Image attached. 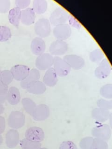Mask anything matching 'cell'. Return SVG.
<instances>
[{"mask_svg":"<svg viewBox=\"0 0 112 149\" xmlns=\"http://www.w3.org/2000/svg\"><path fill=\"white\" fill-rule=\"evenodd\" d=\"M69 15V14L65 9L61 7H58L51 13L49 19L50 23L55 26L66 23Z\"/></svg>","mask_w":112,"mask_h":149,"instance_id":"obj_1","label":"cell"},{"mask_svg":"<svg viewBox=\"0 0 112 149\" xmlns=\"http://www.w3.org/2000/svg\"><path fill=\"white\" fill-rule=\"evenodd\" d=\"M34 30L39 37H47L51 33V24L49 20L46 18L39 19L34 24Z\"/></svg>","mask_w":112,"mask_h":149,"instance_id":"obj_2","label":"cell"},{"mask_svg":"<svg viewBox=\"0 0 112 149\" xmlns=\"http://www.w3.org/2000/svg\"><path fill=\"white\" fill-rule=\"evenodd\" d=\"M25 123V116L23 112L13 111L10 112L8 118V124L13 129L22 127Z\"/></svg>","mask_w":112,"mask_h":149,"instance_id":"obj_3","label":"cell"},{"mask_svg":"<svg viewBox=\"0 0 112 149\" xmlns=\"http://www.w3.org/2000/svg\"><path fill=\"white\" fill-rule=\"evenodd\" d=\"M52 66L57 76L60 77L67 76L69 73L71 69L62 58L58 56H54Z\"/></svg>","mask_w":112,"mask_h":149,"instance_id":"obj_4","label":"cell"},{"mask_svg":"<svg viewBox=\"0 0 112 149\" xmlns=\"http://www.w3.org/2000/svg\"><path fill=\"white\" fill-rule=\"evenodd\" d=\"M54 56L48 53H43L37 56L35 61V65L38 70H46L53 65Z\"/></svg>","mask_w":112,"mask_h":149,"instance_id":"obj_5","label":"cell"},{"mask_svg":"<svg viewBox=\"0 0 112 149\" xmlns=\"http://www.w3.org/2000/svg\"><path fill=\"white\" fill-rule=\"evenodd\" d=\"M92 134L94 138L108 141L111 137V129L107 124L97 125L92 129Z\"/></svg>","mask_w":112,"mask_h":149,"instance_id":"obj_6","label":"cell"},{"mask_svg":"<svg viewBox=\"0 0 112 149\" xmlns=\"http://www.w3.org/2000/svg\"><path fill=\"white\" fill-rule=\"evenodd\" d=\"M111 71V65L108 59H103L99 63V66L94 70V75L100 79L107 78L110 74Z\"/></svg>","mask_w":112,"mask_h":149,"instance_id":"obj_7","label":"cell"},{"mask_svg":"<svg viewBox=\"0 0 112 149\" xmlns=\"http://www.w3.org/2000/svg\"><path fill=\"white\" fill-rule=\"evenodd\" d=\"M71 28L69 24L64 23L54 27L53 29L54 36L59 40L65 41L71 35Z\"/></svg>","mask_w":112,"mask_h":149,"instance_id":"obj_8","label":"cell"},{"mask_svg":"<svg viewBox=\"0 0 112 149\" xmlns=\"http://www.w3.org/2000/svg\"><path fill=\"white\" fill-rule=\"evenodd\" d=\"M25 138L34 142L40 143L44 139V132L39 127H30L26 131Z\"/></svg>","mask_w":112,"mask_h":149,"instance_id":"obj_9","label":"cell"},{"mask_svg":"<svg viewBox=\"0 0 112 149\" xmlns=\"http://www.w3.org/2000/svg\"><path fill=\"white\" fill-rule=\"evenodd\" d=\"M68 49V44L65 41L57 40L50 44L49 51L51 55L59 56L65 54Z\"/></svg>","mask_w":112,"mask_h":149,"instance_id":"obj_10","label":"cell"},{"mask_svg":"<svg viewBox=\"0 0 112 149\" xmlns=\"http://www.w3.org/2000/svg\"><path fill=\"white\" fill-rule=\"evenodd\" d=\"M30 68L29 66L24 65H15L12 66L10 70L13 77L17 81H22L28 76Z\"/></svg>","mask_w":112,"mask_h":149,"instance_id":"obj_11","label":"cell"},{"mask_svg":"<svg viewBox=\"0 0 112 149\" xmlns=\"http://www.w3.org/2000/svg\"><path fill=\"white\" fill-rule=\"evenodd\" d=\"M67 64L75 70H79L85 65L84 59L80 56L74 54L66 55L62 58Z\"/></svg>","mask_w":112,"mask_h":149,"instance_id":"obj_12","label":"cell"},{"mask_svg":"<svg viewBox=\"0 0 112 149\" xmlns=\"http://www.w3.org/2000/svg\"><path fill=\"white\" fill-rule=\"evenodd\" d=\"M32 52L37 56L44 53L46 50V43L42 38L37 37L34 38L30 44Z\"/></svg>","mask_w":112,"mask_h":149,"instance_id":"obj_13","label":"cell"},{"mask_svg":"<svg viewBox=\"0 0 112 149\" xmlns=\"http://www.w3.org/2000/svg\"><path fill=\"white\" fill-rule=\"evenodd\" d=\"M36 19V13L32 8H27L21 10L20 22L24 25L30 26L33 24Z\"/></svg>","mask_w":112,"mask_h":149,"instance_id":"obj_14","label":"cell"},{"mask_svg":"<svg viewBox=\"0 0 112 149\" xmlns=\"http://www.w3.org/2000/svg\"><path fill=\"white\" fill-rule=\"evenodd\" d=\"M50 115L49 107L46 104L37 105L32 118L37 121H43L47 119Z\"/></svg>","mask_w":112,"mask_h":149,"instance_id":"obj_15","label":"cell"},{"mask_svg":"<svg viewBox=\"0 0 112 149\" xmlns=\"http://www.w3.org/2000/svg\"><path fill=\"white\" fill-rule=\"evenodd\" d=\"M19 133L16 129H10L8 131L5 137L6 145L8 148H14L19 143Z\"/></svg>","mask_w":112,"mask_h":149,"instance_id":"obj_16","label":"cell"},{"mask_svg":"<svg viewBox=\"0 0 112 149\" xmlns=\"http://www.w3.org/2000/svg\"><path fill=\"white\" fill-rule=\"evenodd\" d=\"M43 83L49 87H54L58 82V76L53 68L46 70L43 79Z\"/></svg>","mask_w":112,"mask_h":149,"instance_id":"obj_17","label":"cell"},{"mask_svg":"<svg viewBox=\"0 0 112 149\" xmlns=\"http://www.w3.org/2000/svg\"><path fill=\"white\" fill-rule=\"evenodd\" d=\"M26 90L29 93L36 95H40L46 91V86L43 83V81L37 80L30 83L27 86Z\"/></svg>","mask_w":112,"mask_h":149,"instance_id":"obj_18","label":"cell"},{"mask_svg":"<svg viewBox=\"0 0 112 149\" xmlns=\"http://www.w3.org/2000/svg\"><path fill=\"white\" fill-rule=\"evenodd\" d=\"M6 100L10 105L18 104L20 101V93L19 89L14 86L8 88L6 94Z\"/></svg>","mask_w":112,"mask_h":149,"instance_id":"obj_19","label":"cell"},{"mask_svg":"<svg viewBox=\"0 0 112 149\" xmlns=\"http://www.w3.org/2000/svg\"><path fill=\"white\" fill-rule=\"evenodd\" d=\"M110 112L108 110H105L99 108H94L92 111V117L93 119L99 122H104L110 118Z\"/></svg>","mask_w":112,"mask_h":149,"instance_id":"obj_20","label":"cell"},{"mask_svg":"<svg viewBox=\"0 0 112 149\" xmlns=\"http://www.w3.org/2000/svg\"><path fill=\"white\" fill-rule=\"evenodd\" d=\"M40 74L39 70L36 68H33L30 70L28 76L25 79L20 81V86L22 88L26 89L27 86L32 82L39 80Z\"/></svg>","mask_w":112,"mask_h":149,"instance_id":"obj_21","label":"cell"},{"mask_svg":"<svg viewBox=\"0 0 112 149\" xmlns=\"http://www.w3.org/2000/svg\"><path fill=\"white\" fill-rule=\"evenodd\" d=\"M21 9L15 7L8 12V18L9 23L15 27H18L20 22Z\"/></svg>","mask_w":112,"mask_h":149,"instance_id":"obj_22","label":"cell"},{"mask_svg":"<svg viewBox=\"0 0 112 149\" xmlns=\"http://www.w3.org/2000/svg\"><path fill=\"white\" fill-rule=\"evenodd\" d=\"M21 102L25 111L32 117L37 107L36 104L32 99L27 97L23 98Z\"/></svg>","mask_w":112,"mask_h":149,"instance_id":"obj_23","label":"cell"},{"mask_svg":"<svg viewBox=\"0 0 112 149\" xmlns=\"http://www.w3.org/2000/svg\"><path fill=\"white\" fill-rule=\"evenodd\" d=\"M47 2L46 0H33V9L37 14H43L47 9Z\"/></svg>","mask_w":112,"mask_h":149,"instance_id":"obj_24","label":"cell"},{"mask_svg":"<svg viewBox=\"0 0 112 149\" xmlns=\"http://www.w3.org/2000/svg\"><path fill=\"white\" fill-rule=\"evenodd\" d=\"M41 143L34 142L26 138L20 141V146L22 149H38L41 147Z\"/></svg>","mask_w":112,"mask_h":149,"instance_id":"obj_25","label":"cell"},{"mask_svg":"<svg viewBox=\"0 0 112 149\" xmlns=\"http://www.w3.org/2000/svg\"><path fill=\"white\" fill-rule=\"evenodd\" d=\"M104 57V53L100 48H97L92 51L89 54L90 60L94 63H99Z\"/></svg>","mask_w":112,"mask_h":149,"instance_id":"obj_26","label":"cell"},{"mask_svg":"<svg viewBox=\"0 0 112 149\" xmlns=\"http://www.w3.org/2000/svg\"><path fill=\"white\" fill-rule=\"evenodd\" d=\"M12 37V33L9 27L6 26H0V42L8 41Z\"/></svg>","mask_w":112,"mask_h":149,"instance_id":"obj_27","label":"cell"},{"mask_svg":"<svg viewBox=\"0 0 112 149\" xmlns=\"http://www.w3.org/2000/svg\"><path fill=\"white\" fill-rule=\"evenodd\" d=\"M100 95L107 99L112 98V84H106L103 86L100 89Z\"/></svg>","mask_w":112,"mask_h":149,"instance_id":"obj_28","label":"cell"},{"mask_svg":"<svg viewBox=\"0 0 112 149\" xmlns=\"http://www.w3.org/2000/svg\"><path fill=\"white\" fill-rule=\"evenodd\" d=\"M0 79L3 83L8 86L13 81V77L9 70H4L0 72Z\"/></svg>","mask_w":112,"mask_h":149,"instance_id":"obj_29","label":"cell"},{"mask_svg":"<svg viewBox=\"0 0 112 149\" xmlns=\"http://www.w3.org/2000/svg\"><path fill=\"white\" fill-rule=\"evenodd\" d=\"M90 149H108L107 142L97 138H94Z\"/></svg>","mask_w":112,"mask_h":149,"instance_id":"obj_30","label":"cell"},{"mask_svg":"<svg viewBox=\"0 0 112 149\" xmlns=\"http://www.w3.org/2000/svg\"><path fill=\"white\" fill-rule=\"evenodd\" d=\"M92 137H85L82 139L79 142V147L80 149H90L93 140Z\"/></svg>","mask_w":112,"mask_h":149,"instance_id":"obj_31","label":"cell"},{"mask_svg":"<svg viewBox=\"0 0 112 149\" xmlns=\"http://www.w3.org/2000/svg\"><path fill=\"white\" fill-rule=\"evenodd\" d=\"M97 105L99 108L109 110L112 108V101L101 98L97 101Z\"/></svg>","mask_w":112,"mask_h":149,"instance_id":"obj_32","label":"cell"},{"mask_svg":"<svg viewBox=\"0 0 112 149\" xmlns=\"http://www.w3.org/2000/svg\"><path fill=\"white\" fill-rule=\"evenodd\" d=\"M10 7V0H0V13H6L9 12Z\"/></svg>","mask_w":112,"mask_h":149,"instance_id":"obj_33","label":"cell"},{"mask_svg":"<svg viewBox=\"0 0 112 149\" xmlns=\"http://www.w3.org/2000/svg\"><path fill=\"white\" fill-rule=\"evenodd\" d=\"M15 2L16 7L23 10L29 7L30 4L31 0H15Z\"/></svg>","mask_w":112,"mask_h":149,"instance_id":"obj_34","label":"cell"},{"mask_svg":"<svg viewBox=\"0 0 112 149\" xmlns=\"http://www.w3.org/2000/svg\"><path fill=\"white\" fill-rule=\"evenodd\" d=\"M59 149H78L76 145L72 141H63L60 146Z\"/></svg>","mask_w":112,"mask_h":149,"instance_id":"obj_35","label":"cell"},{"mask_svg":"<svg viewBox=\"0 0 112 149\" xmlns=\"http://www.w3.org/2000/svg\"><path fill=\"white\" fill-rule=\"evenodd\" d=\"M68 21L69 22V23L70 26H71L74 27H75V28L78 29H79L81 27V24L78 22V21L75 18H74L71 15H69Z\"/></svg>","mask_w":112,"mask_h":149,"instance_id":"obj_36","label":"cell"},{"mask_svg":"<svg viewBox=\"0 0 112 149\" xmlns=\"http://www.w3.org/2000/svg\"><path fill=\"white\" fill-rule=\"evenodd\" d=\"M8 88V86L3 83L0 79V94H6Z\"/></svg>","mask_w":112,"mask_h":149,"instance_id":"obj_37","label":"cell"},{"mask_svg":"<svg viewBox=\"0 0 112 149\" xmlns=\"http://www.w3.org/2000/svg\"><path fill=\"white\" fill-rule=\"evenodd\" d=\"M5 129V118L0 115V134H2Z\"/></svg>","mask_w":112,"mask_h":149,"instance_id":"obj_38","label":"cell"},{"mask_svg":"<svg viewBox=\"0 0 112 149\" xmlns=\"http://www.w3.org/2000/svg\"><path fill=\"white\" fill-rule=\"evenodd\" d=\"M6 100V94H0V104H3Z\"/></svg>","mask_w":112,"mask_h":149,"instance_id":"obj_39","label":"cell"},{"mask_svg":"<svg viewBox=\"0 0 112 149\" xmlns=\"http://www.w3.org/2000/svg\"><path fill=\"white\" fill-rule=\"evenodd\" d=\"M4 110H5V108L4 105L2 104H0V115L4 113Z\"/></svg>","mask_w":112,"mask_h":149,"instance_id":"obj_40","label":"cell"},{"mask_svg":"<svg viewBox=\"0 0 112 149\" xmlns=\"http://www.w3.org/2000/svg\"><path fill=\"white\" fill-rule=\"evenodd\" d=\"M2 142H3V138L2 136L0 134V146L2 144Z\"/></svg>","mask_w":112,"mask_h":149,"instance_id":"obj_41","label":"cell"},{"mask_svg":"<svg viewBox=\"0 0 112 149\" xmlns=\"http://www.w3.org/2000/svg\"><path fill=\"white\" fill-rule=\"evenodd\" d=\"M38 149H48V148H46V147H40V148H38Z\"/></svg>","mask_w":112,"mask_h":149,"instance_id":"obj_42","label":"cell"}]
</instances>
